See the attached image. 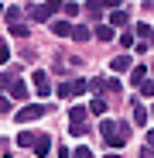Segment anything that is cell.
<instances>
[{
	"mask_svg": "<svg viewBox=\"0 0 154 158\" xmlns=\"http://www.w3.org/2000/svg\"><path fill=\"white\" fill-rule=\"evenodd\" d=\"M86 114H89L86 107H72L69 110V124H86Z\"/></svg>",
	"mask_w": 154,
	"mask_h": 158,
	"instance_id": "obj_16",
	"label": "cell"
},
{
	"mask_svg": "<svg viewBox=\"0 0 154 158\" xmlns=\"http://www.w3.org/2000/svg\"><path fill=\"white\" fill-rule=\"evenodd\" d=\"M31 83H34V89H38V96H48L51 93V79H48V72H31Z\"/></svg>",
	"mask_w": 154,
	"mask_h": 158,
	"instance_id": "obj_3",
	"label": "cell"
},
{
	"mask_svg": "<svg viewBox=\"0 0 154 158\" xmlns=\"http://www.w3.org/2000/svg\"><path fill=\"white\" fill-rule=\"evenodd\" d=\"M144 148H147V151H154V131H147V138H144Z\"/></svg>",
	"mask_w": 154,
	"mask_h": 158,
	"instance_id": "obj_28",
	"label": "cell"
},
{
	"mask_svg": "<svg viewBox=\"0 0 154 158\" xmlns=\"http://www.w3.org/2000/svg\"><path fill=\"white\" fill-rule=\"evenodd\" d=\"M7 28H10L14 38H28L31 35V24H24V21H7Z\"/></svg>",
	"mask_w": 154,
	"mask_h": 158,
	"instance_id": "obj_6",
	"label": "cell"
},
{
	"mask_svg": "<svg viewBox=\"0 0 154 158\" xmlns=\"http://www.w3.org/2000/svg\"><path fill=\"white\" fill-rule=\"evenodd\" d=\"M7 110H10V103H7L4 96H0V114H7Z\"/></svg>",
	"mask_w": 154,
	"mask_h": 158,
	"instance_id": "obj_30",
	"label": "cell"
},
{
	"mask_svg": "<svg viewBox=\"0 0 154 158\" xmlns=\"http://www.w3.org/2000/svg\"><path fill=\"white\" fill-rule=\"evenodd\" d=\"M58 158H72V151H69V148L62 144V148H58Z\"/></svg>",
	"mask_w": 154,
	"mask_h": 158,
	"instance_id": "obj_29",
	"label": "cell"
},
{
	"mask_svg": "<svg viewBox=\"0 0 154 158\" xmlns=\"http://www.w3.org/2000/svg\"><path fill=\"white\" fill-rule=\"evenodd\" d=\"M4 62H10V48H7V45H0V65H4Z\"/></svg>",
	"mask_w": 154,
	"mask_h": 158,
	"instance_id": "obj_27",
	"label": "cell"
},
{
	"mask_svg": "<svg viewBox=\"0 0 154 158\" xmlns=\"http://www.w3.org/2000/svg\"><path fill=\"white\" fill-rule=\"evenodd\" d=\"M151 72H154V65H151Z\"/></svg>",
	"mask_w": 154,
	"mask_h": 158,
	"instance_id": "obj_35",
	"label": "cell"
},
{
	"mask_svg": "<svg viewBox=\"0 0 154 158\" xmlns=\"http://www.w3.org/2000/svg\"><path fill=\"white\" fill-rule=\"evenodd\" d=\"M31 148H34V155H38V158H45V155H48V148H51V138H48V134H38Z\"/></svg>",
	"mask_w": 154,
	"mask_h": 158,
	"instance_id": "obj_8",
	"label": "cell"
},
{
	"mask_svg": "<svg viewBox=\"0 0 154 158\" xmlns=\"http://www.w3.org/2000/svg\"><path fill=\"white\" fill-rule=\"evenodd\" d=\"M106 158H120V155H106Z\"/></svg>",
	"mask_w": 154,
	"mask_h": 158,
	"instance_id": "obj_33",
	"label": "cell"
},
{
	"mask_svg": "<svg viewBox=\"0 0 154 158\" xmlns=\"http://www.w3.org/2000/svg\"><path fill=\"white\" fill-rule=\"evenodd\" d=\"M93 35H96L99 41H113V38H116V28H110V24H96V21H93Z\"/></svg>",
	"mask_w": 154,
	"mask_h": 158,
	"instance_id": "obj_4",
	"label": "cell"
},
{
	"mask_svg": "<svg viewBox=\"0 0 154 158\" xmlns=\"http://www.w3.org/2000/svg\"><path fill=\"white\" fill-rule=\"evenodd\" d=\"M99 134H103V141H106V148H123L127 141H130V127H127L123 120H103L99 124Z\"/></svg>",
	"mask_w": 154,
	"mask_h": 158,
	"instance_id": "obj_1",
	"label": "cell"
},
{
	"mask_svg": "<svg viewBox=\"0 0 154 158\" xmlns=\"http://www.w3.org/2000/svg\"><path fill=\"white\" fill-rule=\"evenodd\" d=\"M140 158H154V151H147V148H140Z\"/></svg>",
	"mask_w": 154,
	"mask_h": 158,
	"instance_id": "obj_31",
	"label": "cell"
},
{
	"mask_svg": "<svg viewBox=\"0 0 154 158\" xmlns=\"http://www.w3.org/2000/svg\"><path fill=\"white\" fill-rule=\"evenodd\" d=\"M140 86V100H151L154 96V79H144V83H137Z\"/></svg>",
	"mask_w": 154,
	"mask_h": 158,
	"instance_id": "obj_20",
	"label": "cell"
},
{
	"mask_svg": "<svg viewBox=\"0 0 154 158\" xmlns=\"http://www.w3.org/2000/svg\"><path fill=\"white\" fill-rule=\"evenodd\" d=\"M147 41H151V48H154V28H151V35H147Z\"/></svg>",
	"mask_w": 154,
	"mask_h": 158,
	"instance_id": "obj_32",
	"label": "cell"
},
{
	"mask_svg": "<svg viewBox=\"0 0 154 158\" xmlns=\"http://www.w3.org/2000/svg\"><path fill=\"white\" fill-rule=\"evenodd\" d=\"M45 114H48L45 103H28V107H21V110L14 114V120H17V124H31V120H38V117H45Z\"/></svg>",
	"mask_w": 154,
	"mask_h": 158,
	"instance_id": "obj_2",
	"label": "cell"
},
{
	"mask_svg": "<svg viewBox=\"0 0 154 158\" xmlns=\"http://www.w3.org/2000/svg\"><path fill=\"white\" fill-rule=\"evenodd\" d=\"M151 117H154V107H151Z\"/></svg>",
	"mask_w": 154,
	"mask_h": 158,
	"instance_id": "obj_34",
	"label": "cell"
},
{
	"mask_svg": "<svg viewBox=\"0 0 154 158\" xmlns=\"http://www.w3.org/2000/svg\"><path fill=\"white\" fill-rule=\"evenodd\" d=\"M55 93H58L62 100H69V96H72V83H58V89H55Z\"/></svg>",
	"mask_w": 154,
	"mask_h": 158,
	"instance_id": "obj_22",
	"label": "cell"
},
{
	"mask_svg": "<svg viewBox=\"0 0 154 158\" xmlns=\"http://www.w3.org/2000/svg\"><path fill=\"white\" fill-rule=\"evenodd\" d=\"M127 21H130V17H127V10H123V7H113V10H110V28H116V31H120V28H127Z\"/></svg>",
	"mask_w": 154,
	"mask_h": 158,
	"instance_id": "obj_5",
	"label": "cell"
},
{
	"mask_svg": "<svg viewBox=\"0 0 154 158\" xmlns=\"http://www.w3.org/2000/svg\"><path fill=\"white\" fill-rule=\"evenodd\" d=\"M106 89V93H123V86H120V79H99V93Z\"/></svg>",
	"mask_w": 154,
	"mask_h": 158,
	"instance_id": "obj_14",
	"label": "cell"
},
{
	"mask_svg": "<svg viewBox=\"0 0 154 158\" xmlns=\"http://www.w3.org/2000/svg\"><path fill=\"white\" fill-rule=\"evenodd\" d=\"M4 17H7V21H21V7H7Z\"/></svg>",
	"mask_w": 154,
	"mask_h": 158,
	"instance_id": "obj_23",
	"label": "cell"
},
{
	"mask_svg": "<svg viewBox=\"0 0 154 158\" xmlns=\"http://www.w3.org/2000/svg\"><path fill=\"white\" fill-rule=\"evenodd\" d=\"M127 72H130V83H134V86L147 79V65H134V69H127Z\"/></svg>",
	"mask_w": 154,
	"mask_h": 158,
	"instance_id": "obj_15",
	"label": "cell"
},
{
	"mask_svg": "<svg viewBox=\"0 0 154 158\" xmlns=\"http://www.w3.org/2000/svg\"><path fill=\"white\" fill-rule=\"evenodd\" d=\"M34 138H38L34 131H21V134H17V144H21V148H31V144H34Z\"/></svg>",
	"mask_w": 154,
	"mask_h": 158,
	"instance_id": "obj_19",
	"label": "cell"
},
{
	"mask_svg": "<svg viewBox=\"0 0 154 158\" xmlns=\"http://www.w3.org/2000/svg\"><path fill=\"white\" fill-rule=\"evenodd\" d=\"M62 4H65V0H45V7H48L51 14H58V10H62Z\"/></svg>",
	"mask_w": 154,
	"mask_h": 158,
	"instance_id": "obj_24",
	"label": "cell"
},
{
	"mask_svg": "<svg viewBox=\"0 0 154 158\" xmlns=\"http://www.w3.org/2000/svg\"><path fill=\"white\" fill-rule=\"evenodd\" d=\"M89 89V83H86V79H72V96H82Z\"/></svg>",
	"mask_w": 154,
	"mask_h": 158,
	"instance_id": "obj_21",
	"label": "cell"
},
{
	"mask_svg": "<svg viewBox=\"0 0 154 158\" xmlns=\"http://www.w3.org/2000/svg\"><path fill=\"white\" fill-rule=\"evenodd\" d=\"M7 86H10V96H14V100H28V86H24V83H21V79H17V76L10 79V83H7Z\"/></svg>",
	"mask_w": 154,
	"mask_h": 158,
	"instance_id": "obj_10",
	"label": "cell"
},
{
	"mask_svg": "<svg viewBox=\"0 0 154 158\" xmlns=\"http://www.w3.org/2000/svg\"><path fill=\"white\" fill-rule=\"evenodd\" d=\"M28 14H31V21H38V24H45V21H51V10H48L45 4H41V7H38V4H34V7H28Z\"/></svg>",
	"mask_w": 154,
	"mask_h": 158,
	"instance_id": "obj_7",
	"label": "cell"
},
{
	"mask_svg": "<svg viewBox=\"0 0 154 158\" xmlns=\"http://www.w3.org/2000/svg\"><path fill=\"white\" fill-rule=\"evenodd\" d=\"M103 7H106V0H89V4H86V14H89V21H99Z\"/></svg>",
	"mask_w": 154,
	"mask_h": 158,
	"instance_id": "obj_12",
	"label": "cell"
},
{
	"mask_svg": "<svg viewBox=\"0 0 154 158\" xmlns=\"http://www.w3.org/2000/svg\"><path fill=\"white\" fill-rule=\"evenodd\" d=\"M110 69H113V72H127V69H130V55H123V52H120V55L110 62Z\"/></svg>",
	"mask_w": 154,
	"mask_h": 158,
	"instance_id": "obj_13",
	"label": "cell"
},
{
	"mask_svg": "<svg viewBox=\"0 0 154 158\" xmlns=\"http://www.w3.org/2000/svg\"><path fill=\"white\" fill-rule=\"evenodd\" d=\"M51 31H55L58 38H69V31H72V24H69V21H51Z\"/></svg>",
	"mask_w": 154,
	"mask_h": 158,
	"instance_id": "obj_17",
	"label": "cell"
},
{
	"mask_svg": "<svg viewBox=\"0 0 154 158\" xmlns=\"http://www.w3.org/2000/svg\"><path fill=\"white\" fill-rule=\"evenodd\" d=\"M134 124L137 127H147V107H144L140 100H134Z\"/></svg>",
	"mask_w": 154,
	"mask_h": 158,
	"instance_id": "obj_11",
	"label": "cell"
},
{
	"mask_svg": "<svg viewBox=\"0 0 154 158\" xmlns=\"http://www.w3.org/2000/svg\"><path fill=\"white\" fill-rule=\"evenodd\" d=\"M130 45H134V35L123 31V35H120V48H130Z\"/></svg>",
	"mask_w": 154,
	"mask_h": 158,
	"instance_id": "obj_25",
	"label": "cell"
},
{
	"mask_svg": "<svg viewBox=\"0 0 154 158\" xmlns=\"http://www.w3.org/2000/svg\"><path fill=\"white\" fill-rule=\"evenodd\" d=\"M89 114H96V117H103V114H106V100H103V96H96V100H89Z\"/></svg>",
	"mask_w": 154,
	"mask_h": 158,
	"instance_id": "obj_18",
	"label": "cell"
},
{
	"mask_svg": "<svg viewBox=\"0 0 154 158\" xmlns=\"http://www.w3.org/2000/svg\"><path fill=\"white\" fill-rule=\"evenodd\" d=\"M69 38H75V41H89V38H93V28H86V24H72Z\"/></svg>",
	"mask_w": 154,
	"mask_h": 158,
	"instance_id": "obj_9",
	"label": "cell"
},
{
	"mask_svg": "<svg viewBox=\"0 0 154 158\" xmlns=\"http://www.w3.org/2000/svg\"><path fill=\"white\" fill-rule=\"evenodd\" d=\"M72 158H93V151H89V148H75Z\"/></svg>",
	"mask_w": 154,
	"mask_h": 158,
	"instance_id": "obj_26",
	"label": "cell"
}]
</instances>
